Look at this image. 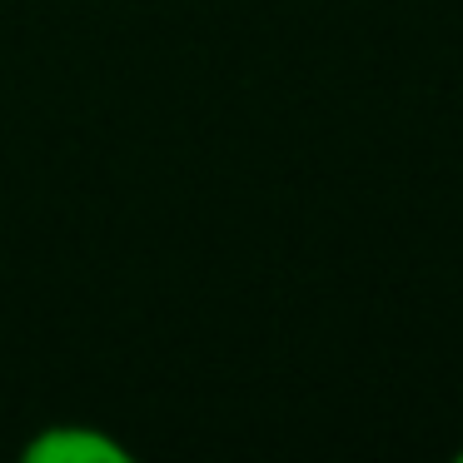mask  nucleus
Listing matches in <instances>:
<instances>
[{
  "mask_svg": "<svg viewBox=\"0 0 463 463\" xmlns=\"http://www.w3.org/2000/svg\"><path fill=\"white\" fill-rule=\"evenodd\" d=\"M458 458H463V449H458Z\"/></svg>",
  "mask_w": 463,
  "mask_h": 463,
  "instance_id": "2",
  "label": "nucleus"
},
{
  "mask_svg": "<svg viewBox=\"0 0 463 463\" xmlns=\"http://www.w3.org/2000/svg\"><path fill=\"white\" fill-rule=\"evenodd\" d=\"M25 458L31 463H125L130 453L120 443H110L105 433L85 429V423H61V429H45L41 439L25 443Z\"/></svg>",
  "mask_w": 463,
  "mask_h": 463,
  "instance_id": "1",
  "label": "nucleus"
}]
</instances>
